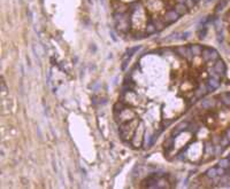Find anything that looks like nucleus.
Returning a JSON list of instances; mask_svg holds the SVG:
<instances>
[{"label": "nucleus", "mask_w": 230, "mask_h": 189, "mask_svg": "<svg viewBox=\"0 0 230 189\" xmlns=\"http://www.w3.org/2000/svg\"><path fill=\"white\" fill-rule=\"evenodd\" d=\"M176 1H177L178 3H185V1H186V0H176Z\"/></svg>", "instance_id": "26"}, {"label": "nucleus", "mask_w": 230, "mask_h": 189, "mask_svg": "<svg viewBox=\"0 0 230 189\" xmlns=\"http://www.w3.org/2000/svg\"><path fill=\"white\" fill-rule=\"evenodd\" d=\"M197 34H198V37H199V39H204L205 37H206V34H207V28L204 25L203 28L200 26V28H198V32H197Z\"/></svg>", "instance_id": "11"}, {"label": "nucleus", "mask_w": 230, "mask_h": 189, "mask_svg": "<svg viewBox=\"0 0 230 189\" xmlns=\"http://www.w3.org/2000/svg\"><path fill=\"white\" fill-rule=\"evenodd\" d=\"M173 146H174V138H169V139L165 142V148H166L167 150H170V149L173 148Z\"/></svg>", "instance_id": "14"}, {"label": "nucleus", "mask_w": 230, "mask_h": 189, "mask_svg": "<svg viewBox=\"0 0 230 189\" xmlns=\"http://www.w3.org/2000/svg\"><path fill=\"white\" fill-rule=\"evenodd\" d=\"M225 170L226 169H223V167H218V176H220V177H222V176H225Z\"/></svg>", "instance_id": "22"}, {"label": "nucleus", "mask_w": 230, "mask_h": 189, "mask_svg": "<svg viewBox=\"0 0 230 189\" xmlns=\"http://www.w3.org/2000/svg\"><path fill=\"white\" fill-rule=\"evenodd\" d=\"M219 86H220V82H219L216 78H211V79L207 82V91H208V92L215 91L216 88H219Z\"/></svg>", "instance_id": "4"}, {"label": "nucleus", "mask_w": 230, "mask_h": 189, "mask_svg": "<svg viewBox=\"0 0 230 189\" xmlns=\"http://www.w3.org/2000/svg\"><path fill=\"white\" fill-rule=\"evenodd\" d=\"M214 70L219 75H225L226 71H227V65H226L225 61L221 60V59H218L216 62H215V64H214Z\"/></svg>", "instance_id": "2"}, {"label": "nucleus", "mask_w": 230, "mask_h": 189, "mask_svg": "<svg viewBox=\"0 0 230 189\" xmlns=\"http://www.w3.org/2000/svg\"><path fill=\"white\" fill-rule=\"evenodd\" d=\"M203 108H205V109H208V108H212L213 107V102L211 101V100H205V101H203Z\"/></svg>", "instance_id": "18"}, {"label": "nucleus", "mask_w": 230, "mask_h": 189, "mask_svg": "<svg viewBox=\"0 0 230 189\" xmlns=\"http://www.w3.org/2000/svg\"><path fill=\"white\" fill-rule=\"evenodd\" d=\"M206 146H207V147H206V153H207V154H211V153L213 151V146H212L210 142L206 143Z\"/></svg>", "instance_id": "21"}, {"label": "nucleus", "mask_w": 230, "mask_h": 189, "mask_svg": "<svg viewBox=\"0 0 230 189\" xmlns=\"http://www.w3.org/2000/svg\"><path fill=\"white\" fill-rule=\"evenodd\" d=\"M129 57H124L123 59V63H122V70H125L127 69V65H128V63H129Z\"/></svg>", "instance_id": "20"}, {"label": "nucleus", "mask_w": 230, "mask_h": 189, "mask_svg": "<svg viewBox=\"0 0 230 189\" xmlns=\"http://www.w3.org/2000/svg\"><path fill=\"white\" fill-rule=\"evenodd\" d=\"M228 144H230L229 140H228V138L225 135L223 138H222V141H221V146L222 147H226V146H228Z\"/></svg>", "instance_id": "19"}, {"label": "nucleus", "mask_w": 230, "mask_h": 189, "mask_svg": "<svg viewBox=\"0 0 230 189\" xmlns=\"http://www.w3.org/2000/svg\"><path fill=\"white\" fill-rule=\"evenodd\" d=\"M190 49H191V53H192L193 56H199V55H201L204 48L200 45H191Z\"/></svg>", "instance_id": "6"}, {"label": "nucleus", "mask_w": 230, "mask_h": 189, "mask_svg": "<svg viewBox=\"0 0 230 189\" xmlns=\"http://www.w3.org/2000/svg\"><path fill=\"white\" fill-rule=\"evenodd\" d=\"M221 101L227 105V107H230V96L229 94H222L221 95Z\"/></svg>", "instance_id": "16"}, {"label": "nucleus", "mask_w": 230, "mask_h": 189, "mask_svg": "<svg viewBox=\"0 0 230 189\" xmlns=\"http://www.w3.org/2000/svg\"><path fill=\"white\" fill-rule=\"evenodd\" d=\"M229 96H230V93H229Z\"/></svg>", "instance_id": "29"}, {"label": "nucleus", "mask_w": 230, "mask_h": 189, "mask_svg": "<svg viewBox=\"0 0 230 189\" xmlns=\"http://www.w3.org/2000/svg\"><path fill=\"white\" fill-rule=\"evenodd\" d=\"M201 56L204 59V61L208 62V61H215L219 59V53L215 48H212V47H204L203 49V53H201Z\"/></svg>", "instance_id": "1"}, {"label": "nucleus", "mask_w": 230, "mask_h": 189, "mask_svg": "<svg viewBox=\"0 0 230 189\" xmlns=\"http://www.w3.org/2000/svg\"><path fill=\"white\" fill-rule=\"evenodd\" d=\"M157 31V28H155V25L152 23V22H148V24H147V28H146V32H147V34H152V33H154Z\"/></svg>", "instance_id": "13"}, {"label": "nucleus", "mask_w": 230, "mask_h": 189, "mask_svg": "<svg viewBox=\"0 0 230 189\" xmlns=\"http://www.w3.org/2000/svg\"><path fill=\"white\" fill-rule=\"evenodd\" d=\"M175 11H176L180 16H182V15H184V14L188 11V6H186L185 3H177L176 7H175Z\"/></svg>", "instance_id": "5"}, {"label": "nucleus", "mask_w": 230, "mask_h": 189, "mask_svg": "<svg viewBox=\"0 0 230 189\" xmlns=\"http://www.w3.org/2000/svg\"><path fill=\"white\" fill-rule=\"evenodd\" d=\"M1 94L2 96L7 94V86H6V83L3 80V78H1Z\"/></svg>", "instance_id": "17"}, {"label": "nucleus", "mask_w": 230, "mask_h": 189, "mask_svg": "<svg viewBox=\"0 0 230 189\" xmlns=\"http://www.w3.org/2000/svg\"><path fill=\"white\" fill-rule=\"evenodd\" d=\"M139 49H140V46H135V47H130V48H128L127 52H125V54H124V55H125L124 57H129V59H130V57H131V56H132L137 51H139Z\"/></svg>", "instance_id": "8"}, {"label": "nucleus", "mask_w": 230, "mask_h": 189, "mask_svg": "<svg viewBox=\"0 0 230 189\" xmlns=\"http://www.w3.org/2000/svg\"><path fill=\"white\" fill-rule=\"evenodd\" d=\"M195 2H196V1H193V0H186V1H185V5L188 6V8H191V7H193Z\"/></svg>", "instance_id": "23"}, {"label": "nucleus", "mask_w": 230, "mask_h": 189, "mask_svg": "<svg viewBox=\"0 0 230 189\" xmlns=\"http://www.w3.org/2000/svg\"><path fill=\"white\" fill-rule=\"evenodd\" d=\"M193 1H199V0H193Z\"/></svg>", "instance_id": "27"}, {"label": "nucleus", "mask_w": 230, "mask_h": 189, "mask_svg": "<svg viewBox=\"0 0 230 189\" xmlns=\"http://www.w3.org/2000/svg\"><path fill=\"white\" fill-rule=\"evenodd\" d=\"M206 176L210 179H214L215 177H218V167H211V169H208L207 172H206Z\"/></svg>", "instance_id": "10"}, {"label": "nucleus", "mask_w": 230, "mask_h": 189, "mask_svg": "<svg viewBox=\"0 0 230 189\" xmlns=\"http://www.w3.org/2000/svg\"><path fill=\"white\" fill-rule=\"evenodd\" d=\"M188 46H178V47H176V53L178 54V55H181V56H184V57H186V54H188Z\"/></svg>", "instance_id": "9"}, {"label": "nucleus", "mask_w": 230, "mask_h": 189, "mask_svg": "<svg viewBox=\"0 0 230 189\" xmlns=\"http://www.w3.org/2000/svg\"><path fill=\"white\" fill-rule=\"evenodd\" d=\"M226 5H227V0H222L221 2H219V3H218V6L215 7V9H216V13H220V11H222Z\"/></svg>", "instance_id": "15"}, {"label": "nucleus", "mask_w": 230, "mask_h": 189, "mask_svg": "<svg viewBox=\"0 0 230 189\" xmlns=\"http://www.w3.org/2000/svg\"><path fill=\"white\" fill-rule=\"evenodd\" d=\"M186 127H188V123H184V122L181 123V124H180V125L174 130V132H173V136H177V135H178L183 130H185Z\"/></svg>", "instance_id": "7"}, {"label": "nucleus", "mask_w": 230, "mask_h": 189, "mask_svg": "<svg viewBox=\"0 0 230 189\" xmlns=\"http://www.w3.org/2000/svg\"><path fill=\"white\" fill-rule=\"evenodd\" d=\"M181 36H182V37H181V39H188V38H189V36H190V32H184V33H182Z\"/></svg>", "instance_id": "24"}, {"label": "nucleus", "mask_w": 230, "mask_h": 189, "mask_svg": "<svg viewBox=\"0 0 230 189\" xmlns=\"http://www.w3.org/2000/svg\"><path fill=\"white\" fill-rule=\"evenodd\" d=\"M178 17H180V15L175 10H168L165 15V22L166 23H173V22L177 21Z\"/></svg>", "instance_id": "3"}, {"label": "nucleus", "mask_w": 230, "mask_h": 189, "mask_svg": "<svg viewBox=\"0 0 230 189\" xmlns=\"http://www.w3.org/2000/svg\"><path fill=\"white\" fill-rule=\"evenodd\" d=\"M230 165V159L229 158H222L220 159L219 162V166L220 167H223V169H228Z\"/></svg>", "instance_id": "12"}, {"label": "nucleus", "mask_w": 230, "mask_h": 189, "mask_svg": "<svg viewBox=\"0 0 230 189\" xmlns=\"http://www.w3.org/2000/svg\"><path fill=\"white\" fill-rule=\"evenodd\" d=\"M228 158H229V159H230V154H229V157H228Z\"/></svg>", "instance_id": "28"}, {"label": "nucleus", "mask_w": 230, "mask_h": 189, "mask_svg": "<svg viewBox=\"0 0 230 189\" xmlns=\"http://www.w3.org/2000/svg\"><path fill=\"white\" fill-rule=\"evenodd\" d=\"M226 136L228 138V140H229V142H230V128L227 130V132H226Z\"/></svg>", "instance_id": "25"}]
</instances>
